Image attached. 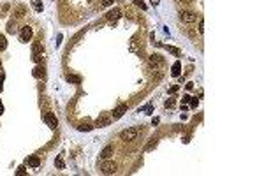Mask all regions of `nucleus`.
Returning <instances> with one entry per match:
<instances>
[{"instance_id":"obj_1","label":"nucleus","mask_w":264,"mask_h":176,"mask_svg":"<svg viewBox=\"0 0 264 176\" xmlns=\"http://www.w3.org/2000/svg\"><path fill=\"white\" fill-rule=\"evenodd\" d=\"M101 171L104 174H113V173H116V164L108 159H104V162L101 164Z\"/></svg>"},{"instance_id":"obj_2","label":"nucleus","mask_w":264,"mask_h":176,"mask_svg":"<svg viewBox=\"0 0 264 176\" xmlns=\"http://www.w3.org/2000/svg\"><path fill=\"white\" fill-rule=\"evenodd\" d=\"M120 138L123 139V141H134L137 138V129H127L120 134Z\"/></svg>"},{"instance_id":"obj_3","label":"nucleus","mask_w":264,"mask_h":176,"mask_svg":"<svg viewBox=\"0 0 264 176\" xmlns=\"http://www.w3.org/2000/svg\"><path fill=\"white\" fill-rule=\"evenodd\" d=\"M32 35H34V30H32V27H23L21 28V33H20V39H21V42H28L30 39H32Z\"/></svg>"},{"instance_id":"obj_4","label":"nucleus","mask_w":264,"mask_h":176,"mask_svg":"<svg viewBox=\"0 0 264 176\" xmlns=\"http://www.w3.org/2000/svg\"><path fill=\"white\" fill-rule=\"evenodd\" d=\"M44 121H46L48 127L49 129H53V130L58 127V120H56V116H55L53 113H46V115H44Z\"/></svg>"},{"instance_id":"obj_5","label":"nucleus","mask_w":264,"mask_h":176,"mask_svg":"<svg viewBox=\"0 0 264 176\" xmlns=\"http://www.w3.org/2000/svg\"><path fill=\"white\" fill-rule=\"evenodd\" d=\"M181 20H183L185 23H194V21H197V14H195V12H190V11H183L181 12Z\"/></svg>"},{"instance_id":"obj_6","label":"nucleus","mask_w":264,"mask_h":176,"mask_svg":"<svg viewBox=\"0 0 264 176\" xmlns=\"http://www.w3.org/2000/svg\"><path fill=\"white\" fill-rule=\"evenodd\" d=\"M125 113H127V104H118L116 109L113 111V118H122Z\"/></svg>"},{"instance_id":"obj_7","label":"nucleus","mask_w":264,"mask_h":176,"mask_svg":"<svg viewBox=\"0 0 264 176\" xmlns=\"http://www.w3.org/2000/svg\"><path fill=\"white\" fill-rule=\"evenodd\" d=\"M150 64H151V65H155V67H162V65H164V58L155 53V55L150 56Z\"/></svg>"},{"instance_id":"obj_8","label":"nucleus","mask_w":264,"mask_h":176,"mask_svg":"<svg viewBox=\"0 0 264 176\" xmlns=\"http://www.w3.org/2000/svg\"><path fill=\"white\" fill-rule=\"evenodd\" d=\"M27 164L30 165V167H39V165H41V159H39L37 155H30L27 159Z\"/></svg>"},{"instance_id":"obj_9","label":"nucleus","mask_w":264,"mask_h":176,"mask_svg":"<svg viewBox=\"0 0 264 176\" xmlns=\"http://www.w3.org/2000/svg\"><path fill=\"white\" fill-rule=\"evenodd\" d=\"M120 16H122V12H120V9H113V11H109L108 14H106V18H108L109 21H114V20H118Z\"/></svg>"},{"instance_id":"obj_10","label":"nucleus","mask_w":264,"mask_h":176,"mask_svg":"<svg viewBox=\"0 0 264 176\" xmlns=\"http://www.w3.org/2000/svg\"><path fill=\"white\" fill-rule=\"evenodd\" d=\"M171 74H172L174 77L181 74V64H180V62H174V64H172V67H171Z\"/></svg>"},{"instance_id":"obj_11","label":"nucleus","mask_w":264,"mask_h":176,"mask_svg":"<svg viewBox=\"0 0 264 176\" xmlns=\"http://www.w3.org/2000/svg\"><path fill=\"white\" fill-rule=\"evenodd\" d=\"M111 123V118H106V116H102V118H97V121H95V127H106Z\"/></svg>"},{"instance_id":"obj_12","label":"nucleus","mask_w":264,"mask_h":176,"mask_svg":"<svg viewBox=\"0 0 264 176\" xmlns=\"http://www.w3.org/2000/svg\"><path fill=\"white\" fill-rule=\"evenodd\" d=\"M111 155H113V146H106V148L101 152V157H102V159H109Z\"/></svg>"},{"instance_id":"obj_13","label":"nucleus","mask_w":264,"mask_h":176,"mask_svg":"<svg viewBox=\"0 0 264 176\" xmlns=\"http://www.w3.org/2000/svg\"><path fill=\"white\" fill-rule=\"evenodd\" d=\"M32 74H34V77H37V79H41V77H44V69L43 67H35V69H34L32 71Z\"/></svg>"},{"instance_id":"obj_14","label":"nucleus","mask_w":264,"mask_h":176,"mask_svg":"<svg viewBox=\"0 0 264 176\" xmlns=\"http://www.w3.org/2000/svg\"><path fill=\"white\" fill-rule=\"evenodd\" d=\"M37 53H43V46L39 42H34L32 46V55H37Z\"/></svg>"},{"instance_id":"obj_15","label":"nucleus","mask_w":264,"mask_h":176,"mask_svg":"<svg viewBox=\"0 0 264 176\" xmlns=\"http://www.w3.org/2000/svg\"><path fill=\"white\" fill-rule=\"evenodd\" d=\"M32 6H34V9H35L37 12H43V2H41V0H34Z\"/></svg>"},{"instance_id":"obj_16","label":"nucleus","mask_w":264,"mask_h":176,"mask_svg":"<svg viewBox=\"0 0 264 176\" xmlns=\"http://www.w3.org/2000/svg\"><path fill=\"white\" fill-rule=\"evenodd\" d=\"M93 127L92 125H88V123H81V125H78V130L81 132H88V130H92Z\"/></svg>"},{"instance_id":"obj_17","label":"nucleus","mask_w":264,"mask_h":176,"mask_svg":"<svg viewBox=\"0 0 264 176\" xmlns=\"http://www.w3.org/2000/svg\"><path fill=\"white\" fill-rule=\"evenodd\" d=\"M7 48V39L6 35H0V51H4Z\"/></svg>"},{"instance_id":"obj_18","label":"nucleus","mask_w":264,"mask_h":176,"mask_svg":"<svg viewBox=\"0 0 264 176\" xmlns=\"http://www.w3.org/2000/svg\"><path fill=\"white\" fill-rule=\"evenodd\" d=\"M43 58H44L43 53H37V55H34V56H32V60L35 62V64H41V62H43Z\"/></svg>"},{"instance_id":"obj_19","label":"nucleus","mask_w":264,"mask_h":176,"mask_svg":"<svg viewBox=\"0 0 264 176\" xmlns=\"http://www.w3.org/2000/svg\"><path fill=\"white\" fill-rule=\"evenodd\" d=\"M55 165H56L58 169H64V160H62V159H60V157H58V159L55 160Z\"/></svg>"},{"instance_id":"obj_20","label":"nucleus","mask_w":264,"mask_h":176,"mask_svg":"<svg viewBox=\"0 0 264 176\" xmlns=\"http://www.w3.org/2000/svg\"><path fill=\"white\" fill-rule=\"evenodd\" d=\"M16 174H18V176H25V174H27V169H25V167H23V165H21V167H18Z\"/></svg>"},{"instance_id":"obj_21","label":"nucleus","mask_w":264,"mask_h":176,"mask_svg":"<svg viewBox=\"0 0 264 176\" xmlns=\"http://www.w3.org/2000/svg\"><path fill=\"white\" fill-rule=\"evenodd\" d=\"M67 81H72V83H79V76H67Z\"/></svg>"},{"instance_id":"obj_22","label":"nucleus","mask_w":264,"mask_h":176,"mask_svg":"<svg viewBox=\"0 0 264 176\" xmlns=\"http://www.w3.org/2000/svg\"><path fill=\"white\" fill-rule=\"evenodd\" d=\"M167 50L171 51L172 55H180V50H178V48H172V46H167Z\"/></svg>"},{"instance_id":"obj_23","label":"nucleus","mask_w":264,"mask_h":176,"mask_svg":"<svg viewBox=\"0 0 264 176\" xmlns=\"http://www.w3.org/2000/svg\"><path fill=\"white\" fill-rule=\"evenodd\" d=\"M204 32V20H199V33Z\"/></svg>"},{"instance_id":"obj_24","label":"nucleus","mask_w":264,"mask_h":176,"mask_svg":"<svg viewBox=\"0 0 264 176\" xmlns=\"http://www.w3.org/2000/svg\"><path fill=\"white\" fill-rule=\"evenodd\" d=\"M190 99H192L190 95H185L183 99H181V104H189V102H190Z\"/></svg>"},{"instance_id":"obj_25","label":"nucleus","mask_w":264,"mask_h":176,"mask_svg":"<svg viewBox=\"0 0 264 176\" xmlns=\"http://www.w3.org/2000/svg\"><path fill=\"white\" fill-rule=\"evenodd\" d=\"M190 106H192V108H197V104H199V100L197 99H190V102H189Z\"/></svg>"},{"instance_id":"obj_26","label":"nucleus","mask_w":264,"mask_h":176,"mask_svg":"<svg viewBox=\"0 0 264 176\" xmlns=\"http://www.w3.org/2000/svg\"><path fill=\"white\" fill-rule=\"evenodd\" d=\"M155 144H157V139H151V143L148 144V146H146V150H151L153 146H155Z\"/></svg>"},{"instance_id":"obj_27","label":"nucleus","mask_w":264,"mask_h":176,"mask_svg":"<svg viewBox=\"0 0 264 176\" xmlns=\"http://www.w3.org/2000/svg\"><path fill=\"white\" fill-rule=\"evenodd\" d=\"M113 2H114V0H102V6H104V7H108V6H111Z\"/></svg>"},{"instance_id":"obj_28","label":"nucleus","mask_w":264,"mask_h":176,"mask_svg":"<svg viewBox=\"0 0 264 176\" xmlns=\"http://www.w3.org/2000/svg\"><path fill=\"white\" fill-rule=\"evenodd\" d=\"M176 92H178V86H176V85L169 88V94H176Z\"/></svg>"},{"instance_id":"obj_29","label":"nucleus","mask_w":264,"mask_h":176,"mask_svg":"<svg viewBox=\"0 0 264 176\" xmlns=\"http://www.w3.org/2000/svg\"><path fill=\"white\" fill-rule=\"evenodd\" d=\"M136 6H139L141 9H145V7H146L145 4H143V2H141V0H136Z\"/></svg>"},{"instance_id":"obj_30","label":"nucleus","mask_w":264,"mask_h":176,"mask_svg":"<svg viewBox=\"0 0 264 176\" xmlns=\"http://www.w3.org/2000/svg\"><path fill=\"white\" fill-rule=\"evenodd\" d=\"M172 106H174V102H172V100L169 99V100H167V102H166V108H172Z\"/></svg>"},{"instance_id":"obj_31","label":"nucleus","mask_w":264,"mask_h":176,"mask_svg":"<svg viewBox=\"0 0 264 176\" xmlns=\"http://www.w3.org/2000/svg\"><path fill=\"white\" fill-rule=\"evenodd\" d=\"M2 83H4V74H0V90H2V86H4Z\"/></svg>"},{"instance_id":"obj_32","label":"nucleus","mask_w":264,"mask_h":176,"mask_svg":"<svg viewBox=\"0 0 264 176\" xmlns=\"http://www.w3.org/2000/svg\"><path fill=\"white\" fill-rule=\"evenodd\" d=\"M151 2V6H159V2H160V0H150Z\"/></svg>"},{"instance_id":"obj_33","label":"nucleus","mask_w":264,"mask_h":176,"mask_svg":"<svg viewBox=\"0 0 264 176\" xmlns=\"http://www.w3.org/2000/svg\"><path fill=\"white\" fill-rule=\"evenodd\" d=\"M4 113V106H2V102H0V115Z\"/></svg>"}]
</instances>
